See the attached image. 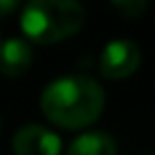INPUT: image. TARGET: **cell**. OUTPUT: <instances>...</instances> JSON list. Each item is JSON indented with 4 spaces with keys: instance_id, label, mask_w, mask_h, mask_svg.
Returning a JSON list of instances; mask_svg holds the SVG:
<instances>
[{
    "instance_id": "6da1fadb",
    "label": "cell",
    "mask_w": 155,
    "mask_h": 155,
    "mask_svg": "<svg viewBox=\"0 0 155 155\" xmlns=\"http://www.w3.org/2000/svg\"><path fill=\"white\" fill-rule=\"evenodd\" d=\"M105 94L101 84L87 75H68L50 82L41 94V112L55 126L84 128L101 116Z\"/></svg>"
},
{
    "instance_id": "7a4b0ae2",
    "label": "cell",
    "mask_w": 155,
    "mask_h": 155,
    "mask_svg": "<svg viewBox=\"0 0 155 155\" xmlns=\"http://www.w3.org/2000/svg\"><path fill=\"white\" fill-rule=\"evenodd\" d=\"M84 18V7L78 0H30L21 14V30L30 41L50 46L78 34Z\"/></svg>"
},
{
    "instance_id": "3957f363",
    "label": "cell",
    "mask_w": 155,
    "mask_h": 155,
    "mask_svg": "<svg viewBox=\"0 0 155 155\" xmlns=\"http://www.w3.org/2000/svg\"><path fill=\"white\" fill-rule=\"evenodd\" d=\"M141 64V50L130 39H114L101 53V73L107 80L130 78Z\"/></svg>"
},
{
    "instance_id": "277c9868",
    "label": "cell",
    "mask_w": 155,
    "mask_h": 155,
    "mask_svg": "<svg viewBox=\"0 0 155 155\" xmlns=\"http://www.w3.org/2000/svg\"><path fill=\"white\" fill-rule=\"evenodd\" d=\"M14 153L16 155H59L62 153V141L53 130L39 126V123H28L18 128L14 135Z\"/></svg>"
},
{
    "instance_id": "5b68a950",
    "label": "cell",
    "mask_w": 155,
    "mask_h": 155,
    "mask_svg": "<svg viewBox=\"0 0 155 155\" xmlns=\"http://www.w3.org/2000/svg\"><path fill=\"white\" fill-rule=\"evenodd\" d=\"M32 66V48L25 39H7L0 46V73L18 78Z\"/></svg>"
},
{
    "instance_id": "8992f818",
    "label": "cell",
    "mask_w": 155,
    "mask_h": 155,
    "mask_svg": "<svg viewBox=\"0 0 155 155\" xmlns=\"http://www.w3.org/2000/svg\"><path fill=\"white\" fill-rule=\"evenodd\" d=\"M66 155H116V141L107 132H84L68 146Z\"/></svg>"
},
{
    "instance_id": "52a82bcc",
    "label": "cell",
    "mask_w": 155,
    "mask_h": 155,
    "mask_svg": "<svg viewBox=\"0 0 155 155\" xmlns=\"http://www.w3.org/2000/svg\"><path fill=\"white\" fill-rule=\"evenodd\" d=\"M123 18H139L146 9H148V0H110Z\"/></svg>"
},
{
    "instance_id": "ba28073f",
    "label": "cell",
    "mask_w": 155,
    "mask_h": 155,
    "mask_svg": "<svg viewBox=\"0 0 155 155\" xmlns=\"http://www.w3.org/2000/svg\"><path fill=\"white\" fill-rule=\"evenodd\" d=\"M21 5V0H0V16H7Z\"/></svg>"
},
{
    "instance_id": "9c48e42d",
    "label": "cell",
    "mask_w": 155,
    "mask_h": 155,
    "mask_svg": "<svg viewBox=\"0 0 155 155\" xmlns=\"http://www.w3.org/2000/svg\"><path fill=\"white\" fill-rule=\"evenodd\" d=\"M0 46H2V39H0Z\"/></svg>"
}]
</instances>
